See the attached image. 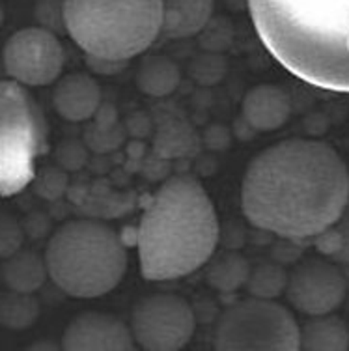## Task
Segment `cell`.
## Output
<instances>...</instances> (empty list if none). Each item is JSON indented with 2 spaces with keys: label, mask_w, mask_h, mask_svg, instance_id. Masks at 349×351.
<instances>
[{
  "label": "cell",
  "mask_w": 349,
  "mask_h": 351,
  "mask_svg": "<svg viewBox=\"0 0 349 351\" xmlns=\"http://www.w3.org/2000/svg\"><path fill=\"white\" fill-rule=\"evenodd\" d=\"M161 36L185 40L200 34L213 15V0H161Z\"/></svg>",
  "instance_id": "cell-14"
},
{
  "label": "cell",
  "mask_w": 349,
  "mask_h": 351,
  "mask_svg": "<svg viewBox=\"0 0 349 351\" xmlns=\"http://www.w3.org/2000/svg\"><path fill=\"white\" fill-rule=\"evenodd\" d=\"M219 217L202 183L172 176L155 191L136 228L142 277L167 282L193 275L215 254Z\"/></svg>",
  "instance_id": "cell-3"
},
{
  "label": "cell",
  "mask_w": 349,
  "mask_h": 351,
  "mask_svg": "<svg viewBox=\"0 0 349 351\" xmlns=\"http://www.w3.org/2000/svg\"><path fill=\"white\" fill-rule=\"evenodd\" d=\"M43 263L49 278L69 298L95 299L121 282L128 250L108 224L75 219L51 236Z\"/></svg>",
  "instance_id": "cell-4"
},
{
  "label": "cell",
  "mask_w": 349,
  "mask_h": 351,
  "mask_svg": "<svg viewBox=\"0 0 349 351\" xmlns=\"http://www.w3.org/2000/svg\"><path fill=\"white\" fill-rule=\"evenodd\" d=\"M312 239L323 256L349 265V200L335 223Z\"/></svg>",
  "instance_id": "cell-17"
},
{
  "label": "cell",
  "mask_w": 349,
  "mask_h": 351,
  "mask_svg": "<svg viewBox=\"0 0 349 351\" xmlns=\"http://www.w3.org/2000/svg\"><path fill=\"white\" fill-rule=\"evenodd\" d=\"M349 200V169L327 142L289 138L250 161L241 208L256 228L301 241L329 228Z\"/></svg>",
  "instance_id": "cell-1"
},
{
  "label": "cell",
  "mask_w": 349,
  "mask_h": 351,
  "mask_svg": "<svg viewBox=\"0 0 349 351\" xmlns=\"http://www.w3.org/2000/svg\"><path fill=\"white\" fill-rule=\"evenodd\" d=\"M250 265L239 254H222L209 265L208 282L221 291H235L249 278Z\"/></svg>",
  "instance_id": "cell-18"
},
{
  "label": "cell",
  "mask_w": 349,
  "mask_h": 351,
  "mask_svg": "<svg viewBox=\"0 0 349 351\" xmlns=\"http://www.w3.org/2000/svg\"><path fill=\"white\" fill-rule=\"evenodd\" d=\"M62 348L67 351H129L136 344L131 327L115 314L82 312L66 327Z\"/></svg>",
  "instance_id": "cell-11"
},
{
  "label": "cell",
  "mask_w": 349,
  "mask_h": 351,
  "mask_svg": "<svg viewBox=\"0 0 349 351\" xmlns=\"http://www.w3.org/2000/svg\"><path fill=\"white\" fill-rule=\"evenodd\" d=\"M213 348L219 351H297L299 324L275 299L250 295L226 306L217 319Z\"/></svg>",
  "instance_id": "cell-7"
},
{
  "label": "cell",
  "mask_w": 349,
  "mask_h": 351,
  "mask_svg": "<svg viewBox=\"0 0 349 351\" xmlns=\"http://www.w3.org/2000/svg\"><path fill=\"white\" fill-rule=\"evenodd\" d=\"M2 62L12 81L23 86H47L60 79L66 54L51 30L28 27L6 41Z\"/></svg>",
  "instance_id": "cell-9"
},
{
  "label": "cell",
  "mask_w": 349,
  "mask_h": 351,
  "mask_svg": "<svg viewBox=\"0 0 349 351\" xmlns=\"http://www.w3.org/2000/svg\"><path fill=\"white\" fill-rule=\"evenodd\" d=\"M263 47L310 86L349 94V0H247Z\"/></svg>",
  "instance_id": "cell-2"
},
{
  "label": "cell",
  "mask_w": 349,
  "mask_h": 351,
  "mask_svg": "<svg viewBox=\"0 0 349 351\" xmlns=\"http://www.w3.org/2000/svg\"><path fill=\"white\" fill-rule=\"evenodd\" d=\"M182 81L178 64L167 56H146L136 69V86L154 97L172 94Z\"/></svg>",
  "instance_id": "cell-16"
},
{
  "label": "cell",
  "mask_w": 349,
  "mask_h": 351,
  "mask_svg": "<svg viewBox=\"0 0 349 351\" xmlns=\"http://www.w3.org/2000/svg\"><path fill=\"white\" fill-rule=\"evenodd\" d=\"M348 282L333 260L306 258L288 273L284 295L304 316L335 312L346 299Z\"/></svg>",
  "instance_id": "cell-10"
},
{
  "label": "cell",
  "mask_w": 349,
  "mask_h": 351,
  "mask_svg": "<svg viewBox=\"0 0 349 351\" xmlns=\"http://www.w3.org/2000/svg\"><path fill=\"white\" fill-rule=\"evenodd\" d=\"M129 327L141 350L178 351L195 335L196 316L187 299L174 293H154L134 304Z\"/></svg>",
  "instance_id": "cell-8"
},
{
  "label": "cell",
  "mask_w": 349,
  "mask_h": 351,
  "mask_svg": "<svg viewBox=\"0 0 349 351\" xmlns=\"http://www.w3.org/2000/svg\"><path fill=\"white\" fill-rule=\"evenodd\" d=\"M47 152V120L27 86L0 79V196L19 195L34 182Z\"/></svg>",
  "instance_id": "cell-6"
},
{
  "label": "cell",
  "mask_w": 349,
  "mask_h": 351,
  "mask_svg": "<svg viewBox=\"0 0 349 351\" xmlns=\"http://www.w3.org/2000/svg\"><path fill=\"white\" fill-rule=\"evenodd\" d=\"M53 105L67 122H86L99 110L101 88L86 73L66 75L54 86Z\"/></svg>",
  "instance_id": "cell-12"
},
{
  "label": "cell",
  "mask_w": 349,
  "mask_h": 351,
  "mask_svg": "<svg viewBox=\"0 0 349 351\" xmlns=\"http://www.w3.org/2000/svg\"><path fill=\"white\" fill-rule=\"evenodd\" d=\"M299 325V350L346 351L349 350V325L335 312L309 316Z\"/></svg>",
  "instance_id": "cell-15"
},
{
  "label": "cell",
  "mask_w": 349,
  "mask_h": 351,
  "mask_svg": "<svg viewBox=\"0 0 349 351\" xmlns=\"http://www.w3.org/2000/svg\"><path fill=\"white\" fill-rule=\"evenodd\" d=\"M288 282V273L282 265L273 262L260 263L258 267H250L249 278H247V288L250 295L263 299H276L282 295Z\"/></svg>",
  "instance_id": "cell-19"
},
{
  "label": "cell",
  "mask_w": 349,
  "mask_h": 351,
  "mask_svg": "<svg viewBox=\"0 0 349 351\" xmlns=\"http://www.w3.org/2000/svg\"><path fill=\"white\" fill-rule=\"evenodd\" d=\"M62 21L88 58L125 64L161 36V0H64Z\"/></svg>",
  "instance_id": "cell-5"
},
{
  "label": "cell",
  "mask_w": 349,
  "mask_h": 351,
  "mask_svg": "<svg viewBox=\"0 0 349 351\" xmlns=\"http://www.w3.org/2000/svg\"><path fill=\"white\" fill-rule=\"evenodd\" d=\"M245 122L254 131H276L291 116V99L275 84H258L245 95L241 105Z\"/></svg>",
  "instance_id": "cell-13"
}]
</instances>
